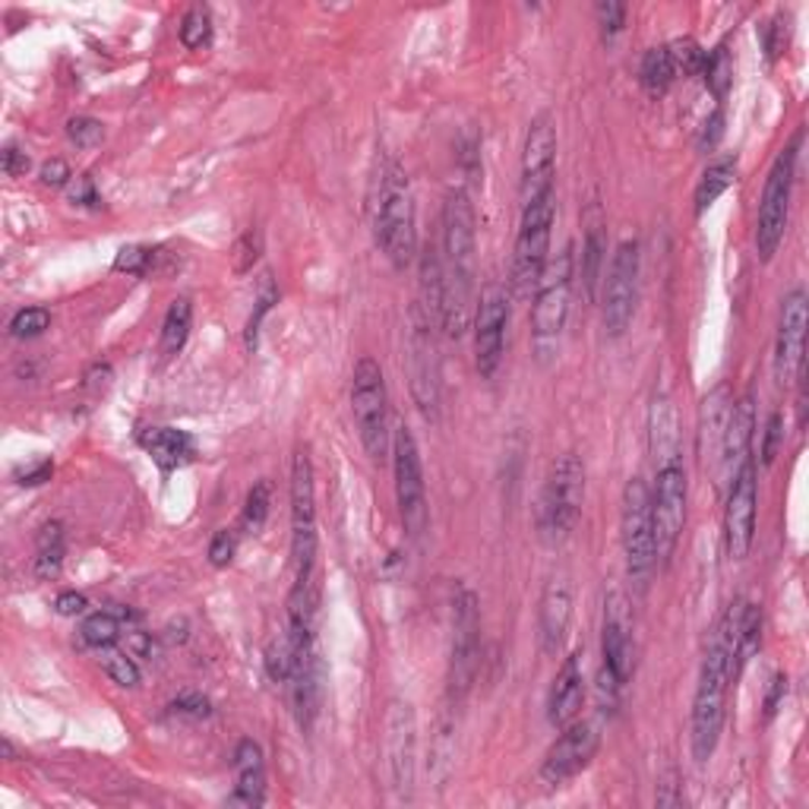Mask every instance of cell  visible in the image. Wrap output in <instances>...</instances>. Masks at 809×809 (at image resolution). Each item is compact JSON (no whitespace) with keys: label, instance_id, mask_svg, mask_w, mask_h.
<instances>
[{"label":"cell","instance_id":"cell-1","mask_svg":"<svg viewBox=\"0 0 809 809\" xmlns=\"http://www.w3.org/2000/svg\"><path fill=\"white\" fill-rule=\"evenodd\" d=\"M440 329L450 338H462L472 319L474 278H477V221L468 190H453L440 216Z\"/></svg>","mask_w":809,"mask_h":809},{"label":"cell","instance_id":"cell-2","mask_svg":"<svg viewBox=\"0 0 809 809\" xmlns=\"http://www.w3.org/2000/svg\"><path fill=\"white\" fill-rule=\"evenodd\" d=\"M740 611H743V601L728 604V611L721 613L718 627L711 632L709 652L702 658V671H699L690 714V750L699 766H706L714 756L721 731H724L728 692H731L733 683V649H737Z\"/></svg>","mask_w":809,"mask_h":809},{"label":"cell","instance_id":"cell-3","mask_svg":"<svg viewBox=\"0 0 809 809\" xmlns=\"http://www.w3.org/2000/svg\"><path fill=\"white\" fill-rule=\"evenodd\" d=\"M374 237L395 269H408L417 257V213L412 180L398 161H383L376 175Z\"/></svg>","mask_w":809,"mask_h":809},{"label":"cell","instance_id":"cell-4","mask_svg":"<svg viewBox=\"0 0 809 809\" xmlns=\"http://www.w3.org/2000/svg\"><path fill=\"white\" fill-rule=\"evenodd\" d=\"M573 300V247H563L547 259L541 282L532 295V352L541 367H547L560 355L563 329L570 319Z\"/></svg>","mask_w":809,"mask_h":809},{"label":"cell","instance_id":"cell-5","mask_svg":"<svg viewBox=\"0 0 809 809\" xmlns=\"http://www.w3.org/2000/svg\"><path fill=\"white\" fill-rule=\"evenodd\" d=\"M582 503H585V465L575 453L560 455L537 496V510H534L537 537L547 547L563 544L582 515Z\"/></svg>","mask_w":809,"mask_h":809},{"label":"cell","instance_id":"cell-6","mask_svg":"<svg viewBox=\"0 0 809 809\" xmlns=\"http://www.w3.org/2000/svg\"><path fill=\"white\" fill-rule=\"evenodd\" d=\"M620 541L627 556V575L632 589L645 592L652 582L658 553H654L652 532V487L642 477H632L623 487V510H620Z\"/></svg>","mask_w":809,"mask_h":809},{"label":"cell","instance_id":"cell-7","mask_svg":"<svg viewBox=\"0 0 809 809\" xmlns=\"http://www.w3.org/2000/svg\"><path fill=\"white\" fill-rule=\"evenodd\" d=\"M352 415H355L357 436L364 453L374 462H383L393 450L389 436V395L386 379L374 357H361L352 376Z\"/></svg>","mask_w":809,"mask_h":809},{"label":"cell","instance_id":"cell-8","mask_svg":"<svg viewBox=\"0 0 809 809\" xmlns=\"http://www.w3.org/2000/svg\"><path fill=\"white\" fill-rule=\"evenodd\" d=\"M803 134H797L788 149H781L778 158L771 161L769 178L762 187V199H759V216H756V254L762 263H771L785 231H788L790 218V197H793V171H797V146H800Z\"/></svg>","mask_w":809,"mask_h":809},{"label":"cell","instance_id":"cell-9","mask_svg":"<svg viewBox=\"0 0 809 809\" xmlns=\"http://www.w3.org/2000/svg\"><path fill=\"white\" fill-rule=\"evenodd\" d=\"M553 218H556V197H544L534 206L522 209L519 235L513 250V292L515 297H532L541 273L551 259Z\"/></svg>","mask_w":809,"mask_h":809},{"label":"cell","instance_id":"cell-10","mask_svg":"<svg viewBox=\"0 0 809 809\" xmlns=\"http://www.w3.org/2000/svg\"><path fill=\"white\" fill-rule=\"evenodd\" d=\"M292 566L295 582L316 579V487L307 446H297L292 458Z\"/></svg>","mask_w":809,"mask_h":809},{"label":"cell","instance_id":"cell-11","mask_svg":"<svg viewBox=\"0 0 809 809\" xmlns=\"http://www.w3.org/2000/svg\"><path fill=\"white\" fill-rule=\"evenodd\" d=\"M393 474H395V503L408 537H421L427 532V484H424V465L421 450L408 424H398L393 434Z\"/></svg>","mask_w":809,"mask_h":809},{"label":"cell","instance_id":"cell-12","mask_svg":"<svg viewBox=\"0 0 809 809\" xmlns=\"http://www.w3.org/2000/svg\"><path fill=\"white\" fill-rule=\"evenodd\" d=\"M687 503H690V477L683 462L658 465L652 487V532L658 563H668L687 529Z\"/></svg>","mask_w":809,"mask_h":809},{"label":"cell","instance_id":"cell-13","mask_svg":"<svg viewBox=\"0 0 809 809\" xmlns=\"http://www.w3.org/2000/svg\"><path fill=\"white\" fill-rule=\"evenodd\" d=\"M481 664V608L472 589H458L453 601V649H450V706H462L472 692Z\"/></svg>","mask_w":809,"mask_h":809},{"label":"cell","instance_id":"cell-14","mask_svg":"<svg viewBox=\"0 0 809 809\" xmlns=\"http://www.w3.org/2000/svg\"><path fill=\"white\" fill-rule=\"evenodd\" d=\"M639 273H642L639 244L623 240L613 250L611 266L604 273V288H601V319H604L608 336L620 338L630 329L635 300H639Z\"/></svg>","mask_w":809,"mask_h":809},{"label":"cell","instance_id":"cell-15","mask_svg":"<svg viewBox=\"0 0 809 809\" xmlns=\"http://www.w3.org/2000/svg\"><path fill=\"white\" fill-rule=\"evenodd\" d=\"M431 314L415 304L412 307V329H408V379L417 412L436 421L440 417V355H436V333Z\"/></svg>","mask_w":809,"mask_h":809},{"label":"cell","instance_id":"cell-16","mask_svg":"<svg viewBox=\"0 0 809 809\" xmlns=\"http://www.w3.org/2000/svg\"><path fill=\"white\" fill-rule=\"evenodd\" d=\"M383 759L389 771V785L398 797H412L417 775V718L415 706L393 699L383 721Z\"/></svg>","mask_w":809,"mask_h":809},{"label":"cell","instance_id":"cell-17","mask_svg":"<svg viewBox=\"0 0 809 809\" xmlns=\"http://www.w3.org/2000/svg\"><path fill=\"white\" fill-rule=\"evenodd\" d=\"M553 178H556V120L544 111L529 124L525 146H522V178H519L522 209L551 197Z\"/></svg>","mask_w":809,"mask_h":809},{"label":"cell","instance_id":"cell-18","mask_svg":"<svg viewBox=\"0 0 809 809\" xmlns=\"http://www.w3.org/2000/svg\"><path fill=\"white\" fill-rule=\"evenodd\" d=\"M756 506H759L756 462L747 458L728 484V506H724V551L731 563H743L750 556L756 541Z\"/></svg>","mask_w":809,"mask_h":809},{"label":"cell","instance_id":"cell-19","mask_svg":"<svg viewBox=\"0 0 809 809\" xmlns=\"http://www.w3.org/2000/svg\"><path fill=\"white\" fill-rule=\"evenodd\" d=\"M506 329H510V297L506 288L487 285L481 292L477 310H474V367L484 379L500 371L503 348H506Z\"/></svg>","mask_w":809,"mask_h":809},{"label":"cell","instance_id":"cell-20","mask_svg":"<svg viewBox=\"0 0 809 809\" xmlns=\"http://www.w3.org/2000/svg\"><path fill=\"white\" fill-rule=\"evenodd\" d=\"M601 747V733L594 728L592 721H579L566 724L563 733L553 740V747L541 762V781L547 788H560L566 781H573L579 771H585L592 766L594 752Z\"/></svg>","mask_w":809,"mask_h":809},{"label":"cell","instance_id":"cell-21","mask_svg":"<svg viewBox=\"0 0 809 809\" xmlns=\"http://www.w3.org/2000/svg\"><path fill=\"white\" fill-rule=\"evenodd\" d=\"M803 348H807V292L793 288L781 300L778 338H775V379L781 386L797 383L803 374Z\"/></svg>","mask_w":809,"mask_h":809},{"label":"cell","instance_id":"cell-22","mask_svg":"<svg viewBox=\"0 0 809 809\" xmlns=\"http://www.w3.org/2000/svg\"><path fill=\"white\" fill-rule=\"evenodd\" d=\"M632 645V608L623 592H611L604 598V627H601V658L604 671L611 673L620 687H627L635 664Z\"/></svg>","mask_w":809,"mask_h":809},{"label":"cell","instance_id":"cell-23","mask_svg":"<svg viewBox=\"0 0 809 809\" xmlns=\"http://www.w3.org/2000/svg\"><path fill=\"white\" fill-rule=\"evenodd\" d=\"M570 623H573V585L566 575H551L537 601V642L547 658L563 652Z\"/></svg>","mask_w":809,"mask_h":809},{"label":"cell","instance_id":"cell-24","mask_svg":"<svg viewBox=\"0 0 809 809\" xmlns=\"http://www.w3.org/2000/svg\"><path fill=\"white\" fill-rule=\"evenodd\" d=\"M582 706H585V673H582V654L573 652L563 658L560 671L553 677L547 692V721L563 731L582 714Z\"/></svg>","mask_w":809,"mask_h":809},{"label":"cell","instance_id":"cell-25","mask_svg":"<svg viewBox=\"0 0 809 809\" xmlns=\"http://www.w3.org/2000/svg\"><path fill=\"white\" fill-rule=\"evenodd\" d=\"M752 434H756V405H752V395H743L740 402H733L724 443H721V458H718V468H714L721 484H731L733 474L740 472V465L750 458Z\"/></svg>","mask_w":809,"mask_h":809},{"label":"cell","instance_id":"cell-26","mask_svg":"<svg viewBox=\"0 0 809 809\" xmlns=\"http://www.w3.org/2000/svg\"><path fill=\"white\" fill-rule=\"evenodd\" d=\"M288 692H292V711H295L297 728L310 733L316 718H319V706H323V661H319L314 645L300 654L295 673L288 680Z\"/></svg>","mask_w":809,"mask_h":809},{"label":"cell","instance_id":"cell-27","mask_svg":"<svg viewBox=\"0 0 809 809\" xmlns=\"http://www.w3.org/2000/svg\"><path fill=\"white\" fill-rule=\"evenodd\" d=\"M731 408L733 395L724 383L714 386L702 398V408H699V458H702V465L711 468V472L718 468V458H721V443H724Z\"/></svg>","mask_w":809,"mask_h":809},{"label":"cell","instance_id":"cell-28","mask_svg":"<svg viewBox=\"0 0 809 809\" xmlns=\"http://www.w3.org/2000/svg\"><path fill=\"white\" fill-rule=\"evenodd\" d=\"M235 781V793H231L235 807L254 809L266 803V759H263V747L250 737L237 743Z\"/></svg>","mask_w":809,"mask_h":809},{"label":"cell","instance_id":"cell-29","mask_svg":"<svg viewBox=\"0 0 809 809\" xmlns=\"http://www.w3.org/2000/svg\"><path fill=\"white\" fill-rule=\"evenodd\" d=\"M649 450H652L654 468L680 462V421L668 395H654L652 412H649Z\"/></svg>","mask_w":809,"mask_h":809},{"label":"cell","instance_id":"cell-30","mask_svg":"<svg viewBox=\"0 0 809 809\" xmlns=\"http://www.w3.org/2000/svg\"><path fill=\"white\" fill-rule=\"evenodd\" d=\"M139 446L152 455V462L165 474L175 472V468H184L194 458V440H190V434L175 431V427H146V431H139Z\"/></svg>","mask_w":809,"mask_h":809},{"label":"cell","instance_id":"cell-31","mask_svg":"<svg viewBox=\"0 0 809 809\" xmlns=\"http://www.w3.org/2000/svg\"><path fill=\"white\" fill-rule=\"evenodd\" d=\"M314 642H297L292 630L278 632L269 639V645H266V654H263V664H266V673H269V680H276V683H288L292 680V673H295L297 661H300V654L307 652Z\"/></svg>","mask_w":809,"mask_h":809},{"label":"cell","instance_id":"cell-32","mask_svg":"<svg viewBox=\"0 0 809 809\" xmlns=\"http://www.w3.org/2000/svg\"><path fill=\"white\" fill-rule=\"evenodd\" d=\"M733 180H737V158H714L695 184V197H692L695 199V216H702L706 209H711L718 199L724 197L733 187Z\"/></svg>","mask_w":809,"mask_h":809},{"label":"cell","instance_id":"cell-33","mask_svg":"<svg viewBox=\"0 0 809 809\" xmlns=\"http://www.w3.org/2000/svg\"><path fill=\"white\" fill-rule=\"evenodd\" d=\"M190 326H194V304H190V297H175L171 307H168V314L161 319V342H158L161 355H180L184 345H187V338H190Z\"/></svg>","mask_w":809,"mask_h":809},{"label":"cell","instance_id":"cell-34","mask_svg":"<svg viewBox=\"0 0 809 809\" xmlns=\"http://www.w3.org/2000/svg\"><path fill=\"white\" fill-rule=\"evenodd\" d=\"M759 645H762V608L743 601L740 623H737V649H733V680L747 671V664L752 661V654L759 652Z\"/></svg>","mask_w":809,"mask_h":809},{"label":"cell","instance_id":"cell-35","mask_svg":"<svg viewBox=\"0 0 809 809\" xmlns=\"http://www.w3.org/2000/svg\"><path fill=\"white\" fill-rule=\"evenodd\" d=\"M60 566H63V525L60 522H48L41 525L39 541H36V563L32 570L41 582L58 579Z\"/></svg>","mask_w":809,"mask_h":809},{"label":"cell","instance_id":"cell-36","mask_svg":"<svg viewBox=\"0 0 809 809\" xmlns=\"http://www.w3.org/2000/svg\"><path fill=\"white\" fill-rule=\"evenodd\" d=\"M639 79H642L645 92H652V96H664L671 89V82L677 79V70H673L668 45H658V48L645 51L642 67H639Z\"/></svg>","mask_w":809,"mask_h":809},{"label":"cell","instance_id":"cell-37","mask_svg":"<svg viewBox=\"0 0 809 809\" xmlns=\"http://www.w3.org/2000/svg\"><path fill=\"white\" fill-rule=\"evenodd\" d=\"M79 639L89 645V649H111L120 639V620L115 611H96L89 613L79 627Z\"/></svg>","mask_w":809,"mask_h":809},{"label":"cell","instance_id":"cell-38","mask_svg":"<svg viewBox=\"0 0 809 809\" xmlns=\"http://www.w3.org/2000/svg\"><path fill=\"white\" fill-rule=\"evenodd\" d=\"M702 79H706V86H709L714 99L718 101L728 99V92H731L733 86V55L728 51V45H718L709 58H706Z\"/></svg>","mask_w":809,"mask_h":809},{"label":"cell","instance_id":"cell-39","mask_svg":"<svg viewBox=\"0 0 809 809\" xmlns=\"http://www.w3.org/2000/svg\"><path fill=\"white\" fill-rule=\"evenodd\" d=\"M604 269V237H601V225H592L585 244H582V278L589 285V295L598 292V278Z\"/></svg>","mask_w":809,"mask_h":809},{"label":"cell","instance_id":"cell-40","mask_svg":"<svg viewBox=\"0 0 809 809\" xmlns=\"http://www.w3.org/2000/svg\"><path fill=\"white\" fill-rule=\"evenodd\" d=\"M269 506H273V491H269V481H257L247 494L244 503V529L247 534H259L266 519H269Z\"/></svg>","mask_w":809,"mask_h":809},{"label":"cell","instance_id":"cell-41","mask_svg":"<svg viewBox=\"0 0 809 809\" xmlns=\"http://www.w3.org/2000/svg\"><path fill=\"white\" fill-rule=\"evenodd\" d=\"M209 39H213V17H209V10L206 7L187 10V17L180 20V41H184V48L199 51V48L209 45Z\"/></svg>","mask_w":809,"mask_h":809},{"label":"cell","instance_id":"cell-42","mask_svg":"<svg viewBox=\"0 0 809 809\" xmlns=\"http://www.w3.org/2000/svg\"><path fill=\"white\" fill-rule=\"evenodd\" d=\"M276 304H278V288H276V282H273V276L266 273V276L259 278L257 307H254V314H250V319H247V348H250V352L257 348L259 326H263V319H266V314H269Z\"/></svg>","mask_w":809,"mask_h":809},{"label":"cell","instance_id":"cell-43","mask_svg":"<svg viewBox=\"0 0 809 809\" xmlns=\"http://www.w3.org/2000/svg\"><path fill=\"white\" fill-rule=\"evenodd\" d=\"M673 60V70L683 73V77H702V67H706V58L709 51H702V45L692 39H677L673 45H668Z\"/></svg>","mask_w":809,"mask_h":809},{"label":"cell","instance_id":"cell-44","mask_svg":"<svg viewBox=\"0 0 809 809\" xmlns=\"http://www.w3.org/2000/svg\"><path fill=\"white\" fill-rule=\"evenodd\" d=\"M158 250L152 247H139V244H130V247H120L118 259H115V269L118 273H130V276H146L152 266H156Z\"/></svg>","mask_w":809,"mask_h":809},{"label":"cell","instance_id":"cell-45","mask_svg":"<svg viewBox=\"0 0 809 809\" xmlns=\"http://www.w3.org/2000/svg\"><path fill=\"white\" fill-rule=\"evenodd\" d=\"M51 326V310L48 307H26L10 319V336L13 338H36Z\"/></svg>","mask_w":809,"mask_h":809},{"label":"cell","instance_id":"cell-46","mask_svg":"<svg viewBox=\"0 0 809 809\" xmlns=\"http://www.w3.org/2000/svg\"><path fill=\"white\" fill-rule=\"evenodd\" d=\"M105 673H108L118 687H124V690L139 687V668L130 652H108V658H105Z\"/></svg>","mask_w":809,"mask_h":809},{"label":"cell","instance_id":"cell-47","mask_svg":"<svg viewBox=\"0 0 809 809\" xmlns=\"http://www.w3.org/2000/svg\"><path fill=\"white\" fill-rule=\"evenodd\" d=\"M788 26L790 17H785V13H778L775 20H769L762 26V48H766V55H769L771 63L788 51V36H790Z\"/></svg>","mask_w":809,"mask_h":809},{"label":"cell","instance_id":"cell-48","mask_svg":"<svg viewBox=\"0 0 809 809\" xmlns=\"http://www.w3.org/2000/svg\"><path fill=\"white\" fill-rule=\"evenodd\" d=\"M594 13H598V26H601L604 41L616 39L620 29L627 26V3H620V0H601V3L594 7Z\"/></svg>","mask_w":809,"mask_h":809},{"label":"cell","instance_id":"cell-49","mask_svg":"<svg viewBox=\"0 0 809 809\" xmlns=\"http://www.w3.org/2000/svg\"><path fill=\"white\" fill-rule=\"evenodd\" d=\"M259 254H263V235L259 231H244V235L237 237L235 244V273H250L254 266H257Z\"/></svg>","mask_w":809,"mask_h":809},{"label":"cell","instance_id":"cell-50","mask_svg":"<svg viewBox=\"0 0 809 809\" xmlns=\"http://www.w3.org/2000/svg\"><path fill=\"white\" fill-rule=\"evenodd\" d=\"M67 137L73 139L79 149H92L105 137V127L96 118H70L67 120Z\"/></svg>","mask_w":809,"mask_h":809},{"label":"cell","instance_id":"cell-51","mask_svg":"<svg viewBox=\"0 0 809 809\" xmlns=\"http://www.w3.org/2000/svg\"><path fill=\"white\" fill-rule=\"evenodd\" d=\"M781 440H785V417L781 412H771L769 421H766V431H762V465L769 468L771 462H775V455H778V446H781Z\"/></svg>","mask_w":809,"mask_h":809},{"label":"cell","instance_id":"cell-52","mask_svg":"<svg viewBox=\"0 0 809 809\" xmlns=\"http://www.w3.org/2000/svg\"><path fill=\"white\" fill-rule=\"evenodd\" d=\"M168 709H171V714H178V718H194V721H199V718H209L213 702L206 695H199V692H184Z\"/></svg>","mask_w":809,"mask_h":809},{"label":"cell","instance_id":"cell-53","mask_svg":"<svg viewBox=\"0 0 809 809\" xmlns=\"http://www.w3.org/2000/svg\"><path fill=\"white\" fill-rule=\"evenodd\" d=\"M235 551H237L235 532L221 529V532L213 534V541H209V563H213L216 570H225V566L235 560Z\"/></svg>","mask_w":809,"mask_h":809},{"label":"cell","instance_id":"cell-54","mask_svg":"<svg viewBox=\"0 0 809 809\" xmlns=\"http://www.w3.org/2000/svg\"><path fill=\"white\" fill-rule=\"evenodd\" d=\"M39 178L45 187H63L67 180L73 178V171H70V165H67L63 158H51V161L41 165Z\"/></svg>","mask_w":809,"mask_h":809},{"label":"cell","instance_id":"cell-55","mask_svg":"<svg viewBox=\"0 0 809 809\" xmlns=\"http://www.w3.org/2000/svg\"><path fill=\"white\" fill-rule=\"evenodd\" d=\"M724 137V111L718 108V111H711L709 120H706V127H702V137H699V149H714L718 146V139Z\"/></svg>","mask_w":809,"mask_h":809},{"label":"cell","instance_id":"cell-56","mask_svg":"<svg viewBox=\"0 0 809 809\" xmlns=\"http://www.w3.org/2000/svg\"><path fill=\"white\" fill-rule=\"evenodd\" d=\"M29 171V156L20 152L17 146H7V152H3V175L7 178H20Z\"/></svg>","mask_w":809,"mask_h":809},{"label":"cell","instance_id":"cell-57","mask_svg":"<svg viewBox=\"0 0 809 809\" xmlns=\"http://www.w3.org/2000/svg\"><path fill=\"white\" fill-rule=\"evenodd\" d=\"M55 608H58L60 616H79V613H86V608H89V601H86V594L63 592V594H58V601H55Z\"/></svg>","mask_w":809,"mask_h":809},{"label":"cell","instance_id":"cell-58","mask_svg":"<svg viewBox=\"0 0 809 809\" xmlns=\"http://www.w3.org/2000/svg\"><path fill=\"white\" fill-rule=\"evenodd\" d=\"M785 692H788V677H785V673H775V677H771L769 695H766V718H775V711L781 706Z\"/></svg>","mask_w":809,"mask_h":809},{"label":"cell","instance_id":"cell-59","mask_svg":"<svg viewBox=\"0 0 809 809\" xmlns=\"http://www.w3.org/2000/svg\"><path fill=\"white\" fill-rule=\"evenodd\" d=\"M127 652L134 658H152V635L149 632H127Z\"/></svg>","mask_w":809,"mask_h":809},{"label":"cell","instance_id":"cell-60","mask_svg":"<svg viewBox=\"0 0 809 809\" xmlns=\"http://www.w3.org/2000/svg\"><path fill=\"white\" fill-rule=\"evenodd\" d=\"M51 474H55V465H51V462H39L36 468H29V472L20 474V484H26V487H36V484L51 481Z\"/></svg>","mask_w":809,"mask_h":809},{"label":"cell","instance_id":"cell-61","mask_svg":"<svg viewBox=\"0 0 809 809\" xmlns=\"http://www.w3.org/2000/svg\"><path fill=\"white\" fill-rule=\"evenodd\" d=\"M70 199H73V203H82V206H96V203H99V197H96V187H92V180L77 178L73 190H70Z\"/></svg>","mask_w":809,"mask_h":809},{"label":"cell","instance_id":"cell-62","mask_svg":"<svg viewBox=\"0 0 809 809\" xmlns=\"http://www.w3.org/2000/svg\"><path fill=\"white\" fill-rule=\"evenodd\" d=\"M161 639H165V642H171V645H175V642L180 645V642L187 639V623H184V620H180V623H168L165 632H161Z\"/></svg>","mask_w":809,"mask_h":809},{"label":"cell","instance_id":"cell-63","mask_svg":"<svg viewBox=\"0 0 809 809\" xmlns=\"http://www.w3.org/2000/svg\"><path fill=\"white\" fill-rule=\"evenodd\" d=\"M3 756H7V759H13V756H17V752H13V743H10V740H3Z\"/></svg>","mask_w":809,"mask_h":809}]
</instances>
